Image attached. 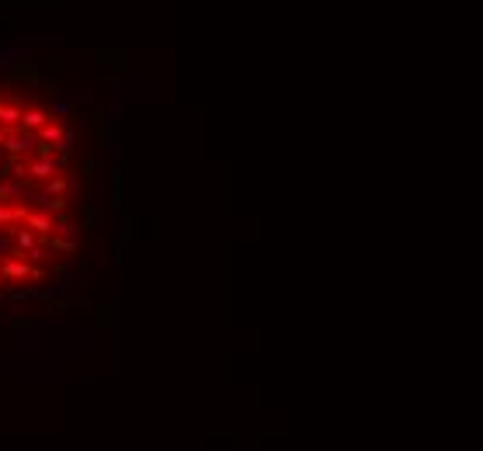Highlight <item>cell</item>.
I'll return each mask as SVG.
<instances>
[{
    "label": "cell",
    "mask_w": 483,
    "mask_h": 451,
    "mask_svg": "<svg viewBox=\"0 0 483 451\" xmlns=\"http://www.w3.org/2000/svg\"><path fill=\"white\" fill-rule=\"evenodd\" d=\"M11 77H18V80H38V63H14L11 66Z\"/></svg>",
    "instance_id": "1"
},
{
    "label": "cell",
    "mask_w": 483,
    "mask_h": 451,
    "mask_svg": "<svg viewBox=\"0 0 483 451\" xmlns=\"http://www.w3.org/2000/svg\"><path fill=\"white\" fill-rule=\"evenodd\" d=\"M101 60H104V66H108V70H119L122 52H119V49H104V52H101Z\"/></svg>",
    "instance_id": "2"
},
{
    "label": "cell",
    "mask_w": 483,
    "mask_h": 451,
    "mask_svg": "<svg viewBox=\"0 0 483 451\" xmlns=\"http://www.w3.org/2000/svg\"><path fill=\"white\" fill-rule=\"evenodd\" d=\"M21 119H25V125H28V129H38V125L45 122V115H42V111H35V108H32V111H25Z\"/></svg>",
    "instance_id": "3"
},
{
    "label": "cell",
    "mask_w": 483,
    "mask_h": 451,
    "mask_svg": "<svg viewBox=\"0 0 483 451\" xmlns=\"http://www.w3.org/2000/svg\"><path fill=\"white\" fill-rule=\"evenodd\" d=\"M0 97H4V84H0Z\"/></svg>",
    "instance_id": "4"
}]
</instances>
